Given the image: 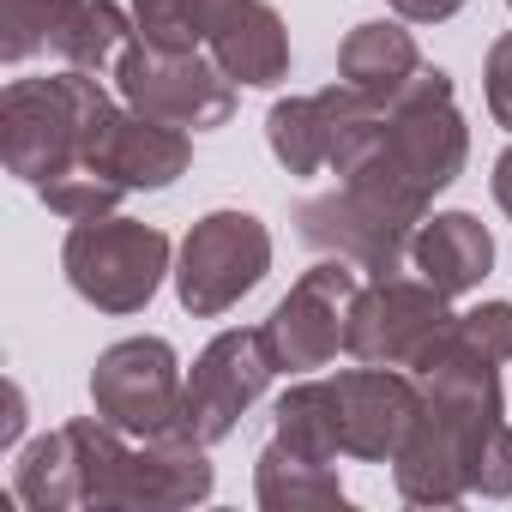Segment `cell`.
<instances>
[{
	"label": "cell",
	"mask_w": 512,
	"mask_h": 512,
	"mask_svg": "<svg viewBox=\"0 0 512 512\" xmlns=\"http://www.w3.org/2000/svg\"><path fill=\"white\" fill-rule=\"evenodd\" d=\"M464 157H470V127L452 103V79L440 67H422L416 79L398 85L392 121L344 169V187L398 211V217H410V223H422L428 199L458 181Z\"/></svg>",
	"instance_id": "cell-1"
},
{
	"label": "cell",
	"mask_w": 512,
	"mask_h": 512,
	"mask_svg": "<svg viewBox=\"0 0 512 512\" xmlns=\"http://www.w3.org/2000/svg\"><path fill=\"white\" fill-rule=\"evenodd\" d=\"M109 115L115 103L85 67H67L55 79H13L0 97V157L19 181L43 187L67 169H85Z\"/></svg>",
	"instance_id": "cell-2"
},
{
	"label": "cell",
	"mask_w": 512,
	"mask_h": 512,
	"mask_svg": "<svg viewBox=\"0 0 512 512\" xmlns=\"http://www.w3.org/2000/svg\"><path fill=\"white\" fill-rule=\"evenodd\" d=\"M61 266H67V284L103 308V314H139L163 272H169V235L157 223H139V217H79L67 229V247H61Z\"/></svg>",
	"instance_id": "cell-3"
},
{
	"label": "cell",
	"mask_w": 512,
	"mask_h": 512,
	"mask_svg": "<svg viewBox=\"0 0 512 512\" xmlns=\"http://www.w3.org/2000/svg\"><path fill=\"white\" fill-rule=\"evenodd\" d=\"M115 85L127 109L181 133H205L235 115V79H223V67L199 49H163L151 37H133L115 61Z\"/></svg>",
	"instance_id": "cell-4"
},
{
	"label": "cell",
	"mask_w": 512,
	"mask_h": 512,
	"mask_svg": "<svg viewBox=\"0 0 512 512\" xmlns=\"http://www.w3.org/2000/svg\"><path fill=\"white\" fill-rule=\"evenodd\" d=\"M452 296H440L428 278H374L368 290L350 296V320H344V350L356 362L374 368H404L422 374L428 356L440 350L446 326H452Z\"/></svg>",
	"instance_id": "cell-5"
},
{
	"label": "cell",
	"mask_w": 512,
	"mask_h": 512,
	"mask_svg": "<svg viewBox=\"0 0 512 512\" xmlns=\"http://www.w3.org/2000/svg\"><path fill=\"white\" fill-rule=\"evenodd\" d=\"M272 272V235L253 211H211L187 229L181 266H175V296L193 320L229 314L247 290H260Z\"/></svg>",
	"instance_id": "cell-6"
},
{
	"label": "cell",
	"mask_w": 512,
	"mask_h": 512,
	"mask_svg": "<svg viewBox=\"0 0 512 512\" xmlns=\"http://www.w3.org/2000/svg\"><path fill=\"white\" fill-rule=\"evenodd\" d=\"M181 362L163 338H121L91 368V404L127 440H181Z\"/></svg>",
	"instance_id": "cell-7"
},
{
	"label": "cell",
	"mask_w": 512,
	"mask_h": 512,
	"mask_svg": "<svg viewBox=\"0 0 512 512\" xmlns=\"http://www.w3.org/2000/svg\"><path fill=\"white\" fill-rule=\"evenodd\" d=\"M278 362L260 332H217L205 344V356L187 374V398H181V440L187 446H217L235 434V422L260 404V392L272 386Z\"/></svg>",
	"instance_id": "cell-8"
},
{
	"label": "cell",
	"mask_w": 512,
	"mask_h": 512,
	"mask_svg": "<svg viewBox=\"0 0 512 512\" xmlns=\"http://www.w3.org/2000/svg\"><path fill=\"white\" fill-rule=\"evenodd\" d=\"M356 272L350 260H320L314 272H302L290 284V296L272 308L266 320V344H272V362L278 374H308V368H326L338 350H344V320H350V296H356Z\"/></svg>",
	"instance_id": "cell-9"
},
{
	"label": "cell",
	"mask_w": 512,
	"mask_h": 512,
	"mask_svg": "<svg viewBox=\"0 0 512 512\" xmlns=\"http://www.w3.org/2000/svg\"><path fill=\"white\" fill-rule=\"evenodd\" d=\"M296 223H302V241L308 247L338 253V260H350V266H362L374 278H392L410 260V235L422 229V223H410V217H398V211L350 193V187L308 199L296 211Z\"/></svg>",
	"instance_id": "cell-10"
},
{
	"label": "cell",
	"mask_w": 512,
	"mask_h": 512,
	"mask_svg": "<svg viewBox=\"0 0 512 512\" xmlns=\"http://www.w3.org/2000/svg\"><path fill=\"white\" fill-rule=\"evenodd\" d=\"M332 404H338V452L344 458H368V464H392L398 446L410 440L416 416H422V392L404 368H350L332 380Z\"/></svg>",
	"instance_id": "cell-11"
},
{
	"label": "cell",
	"mask_w": 512,
	"mask_h": 512,
	"mask_svg": "<svg viewBox=\"0 0 512 512\" xmlns=\"http://www.w3.org/2000/svg\"><path fill=\"white\" fill-rule=\"evenodd\" d=\"M193 163V139L181 127H163L139 109H115L85 157V169H97L103 181H115L121 193H151L169 187L175 175H187Z\"/></svg>",
	"instance_id": "cell-12"
},
{
	"label": "cell",
	"mask_w": 512,
	"mask_h": 512,
	"mask_svg": "<svg viewBox=\"0 0 512 512\" xmlns=\"http://www.w3.org/2000/svg\"><path fill=\"white\" fill-rule=\"evenodd\" d=\"M410 266L440 290V296H470L488 266H494V235L470 217V211H440L422 217V229L410 235Z\"/></svg>",
	"instance_id": "cell-13"
},
{
	"label": "cell",
	"mask_w": 512,
	"mask_h": 512,
	"mask_svg": "<svg viewBox=\"0 0 512 512\" xmlns=\"http://www.w3.org/2000/svg\"><path fill=\"white\" fill-rule=\"evenodd\" d=\"M205 55L235 85H278L290 73V31H284L278 7H266V0H241V7L211 31Z\"/></svg>",
	"instance_id": "cell-14"
},
{
	"label": "cell",
	"mask_w": 512,
	"mask_h": 512,
	"mask_svg": "<svg viewBox=\"0 0 512 512\" xmlns=\"http://www.w3.org/2000/svg\"><path fill=\"white\" fill-rule=\"evenodd\" d=\"M253 494L266 512H308V506H338L344 512V482L332 464L290 452L284 440H272L253 464Z\"/></svg>",
	"instance_id": "cell-15"
},
{
	"label": "cell",
	"mask_w": 512,
	"mask_h": 512,
	"mask_svg": "<svg viewBox=\"0 0 512 512\" xmlns=\"http://www.w3.org/2000/svg\"><path fill=\"white\" fill-rule=\"evenodd\" d=\"M338 73H344V85H362V91H398L404 79L422 73V55H416V37L404 25L374 19V25H356L344 37Z\"/></svg>",
	"instance_id": "cell-16"
},
{
	"label": "cell",
	"mask_w": 512,
	"mask_h": 512,
	"mask_svg": "<svg viewBox=\"0 0 512 512\" xmlns=\"http://www.w3.org/2000/svg\"><path fill=\"white\" fill-rule=\"evenodd\" d=\"M13 494L37 512H67V506H85L79 500V446H73V428H55L43 440H31L19 452V470H13Z\"/></svg>",
	"instance_id": "cell-17"
},
{
	"label": "cell",
	"mask_w": 512,
	"mask_h": 512,
	"mask_svg": "<svg viewBox=\"0 0 512 512\" xmlns=\"http://www.w3.org/2000/svg\"><path fill=\"white\" fill-rule=\"evenodd\" d=\"M266 139H272V157L290 169V175H320L332 169V121H326V97H284L272 103L266 115Z\"/></svg>",
	"instance_id": "cell-18"
},
{
	"label": "cell",
	"mask_w": 512,
	"mask_h": 512,
	"mask_svg": "<svg viewBox=\"0 0 512 512\" xmlns=\"http://www.w3.org/2000/svg\"><path fill=\"white\" fill-rule=\"evenodd\" d=\"M139 31H127V13L115 0H73V13L61 19L55 31V55L67 67H85V73H103L109 61H121V49L133 43Z\"/></svg>",
	"instance_id": "cell-19"
},
{
	"label": "cell",
	"mask_w": 512,
	"mask_h": 512,
	"mask_svg": "<svg viewBox=\"0 0 512 512\" xmlns=\"http://www.w3.org/2000/svg\"><path fill=\"white\" fill-rule=\"evenodd\" d=\"M278 440L302 458L338 464V404H332V380H302L278 398Z\"/></svg>",
	"instance_id": "cell-20"
},
{
	"label": "cell",
	"mask_w": 512,
	"mask_h": 512,
	"mask_svg": "<svg viewBox=\"0 0 512 512\" xmlns=\"http://www.w3.org/2000/svg\"><path fill=\"white\" fill-rule=\"evenodd\" d=\"M235 7L241 0H133V25L163 49H205Z\"/></svg>",
	"instance_id": "cell-21"
},
{
	"label": "cell",
	"mask_w": 512,
	"mask_h": 512,
	"mask_svg": "<svg viewBox=\"0 0 512 512\" xmlns=\"http://www.w3.org/2000/svg\"><path fill=\"white\" fill-rule=\"evenodd\" d=\"M67 13L73 0H0V55L19 67L37 49H55V31Z\"/></svg>",
	"instance_id": "cell-22"
},
{
	"label": "cell",
	"mask_w": 512,
	"mask_h": 512,
	"mask_svg": "<svg viewBox=\"0 0 512 512\" xmlns=\"http://www.w3.org/2000/svg\"><path fill=\"white\" fill-rule=\"evenodd\" d=\"M37 199L55 211V217H67V223H79V217H103V211H115L127 193L115 187V181H103L97 169H67V175H55V181H43L37 187Z\"/></svg>",
	"instance_id": "cell-23"
},
{
	"label": "cell",
	"mask_w": 512,
	"mask_h": 512,
	"mask_svg": "<svg viewBox=\"0 0 512 512\" xmlns=\"http://www.w3.org/2000/svg\"><path fill=\"white\" fill-rule=\"evenodd\" d=\"M458 350L482 356V362H506L512 356V302H482L470 314H452V332H446Z\"/></svg>",
	"instance_id": "cell-24"
},
{
	"label": "cell",
	"mask_w": 512,
	"mask_h": 512,
	"mask_svg": "<svg viewBox=\"0 0 512 512\" xmlns=\"http://www.w3.org/2000/svg\"><path fill=\"white\" fill-rule=\"evenodd\" d=\"M470 494H488V500L512 494V428H500V434L488 440V452H482V464H476Z\"/></svg>",
	"instance_id": "cell-25"
},
{
	"label": "cell",
	"mask_w": 512,
	"mask_h": 512,
	"mask_svg": "<svg viewBox=\"0 0 512 512\" xmlns=\"http://www.w3.org/2000/svg\"><path fill=\"white\" fill-rule=\"evenodd\" d=\"M488 115L512 127V31L488 49Z\"/></svg>",
	"instance_id": "cell-26"
},
{
	"label": "cell",
	"mask_w": 512,
	"mask_h": 512,
	"mask_svg": "<svg viewBox=\"0 0 512 512\" xmlns=\"http://www.w3.org/2000/svg\"><path fill=\"white\" fill-rule=\"evenodd\" d=\"M386 7L398 19H410V25H440V19H452L464 7V0H386Z\"/></svg>",
	"instance_id": "cell-27"
},
{
	"label": "cell",
	"mask_w": 512,
	"mask_h": 512,
	"mask_svg": "<svg viewBox=\"0 0 512 512\" xmlns=\"http://www.w3.org/2000/svg\"><path fill=\"white\" fill-rule=\"evenodd\" d=\"M19 434H25V392H19V380H7V422H0V446H19Z\"/></svg>",
	"instance_id": "cell-28"
},
{
	"label": "cell",
	"mask_w": 512,
	"mask_h": 512,
	"mask_svg": "<svg viewBox=\"0 0 512 512\" xmlns=\"http://www.w3.org/2000/svg\"><path fill=\"white\" fill-rule=\"evenodd\" d=\"M494 199H500V211L512 217V145H506L500 163H494Z\"/></svg>",
	"instance_id": "cell-29"
},
{
	"label": "cell",
	"mask_w": 512,
	"mask_h": 512,
	"mask_svg": "<svg viewBox=\"0 0 512 512\" xmlns=\"http://www.w3.org/2000/svg\"><path fill=\"white\" fill-rule=\"evenodd\" d=\"M506 7H512V0H506Z\"/></svg>",
	"instance_id": "cell-30"
}]
</instances>
